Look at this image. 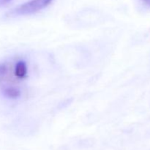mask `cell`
<instances>
[{
    "mask_svg": "<svg viewBox=\"0 0 150 150\" xmlns=\"http://www.w3.org/2000/svg\"><path fill=\"white\" fill-rule=\"evenodd\" d=\"M8 72L7 64L4 63H0V79L4 77Z\"/></svg>",
    "mask_w": 150,
    "mask_h": 150,
    "instance_id": "277c9868",
    "label": "cell"
},
{
    "mask_svg": "<svg viewBox=\"0 0 150 150\" xmlns=\"http://www.w3.org/2000/svg\"><path fill=\"white\" fill-rule=\"evenodd\" d=\"M143 1H144V2L146 3V4H147V5L150 6V0H143Z\"/></svg>",
    "mask_w": 150,
    "mask_h": 150,
    "instance_id": "8992f818",
    "label": "cell"
},
{
    "mask_svg": "<svg viewBox=\"0 0 150 150\" xmlns=\"http://www.w3.org/2000/svg\"><path fill=\"white\" fill-rule=\"evenodd\" d=\"M53 0H30L21 4L13 11L15 16H26L37 13L48 7Z\"/></svg>",
    "mask_w": 150,
    "mask_h": 150,
    "instance_id": "6da1fadb",
    "label": "cell"
},
{
    "mask_svg": "<svg viewBox=\"0 0 150 150\" xmlns=\"http://www.w3.org/2000/svg\"><path fill=\"white\" fill-rule=\"evenodd\" d=\"M14 74L18 79H23L27 74V66L23 61L17 62L14 69Z\"/></svg>",
    "mask_w": 150,
    "mask_h": 150,
    "instance_id": "7a4b0ae2",
    "label": "cell"
},
{
    "mask_svg": "<svg viewBox=\"0 0 150 150\" xmlns=\"http://www.w3.org/2000/svg\"><path fill=\"white\" fill-rule=\"evenodd\" d=\"M11 0H0V4H5L9 3Z\"/></svg>",
    "mask_w": 150,
    "mask_h": 150,
    "instance_id": "5b68a950",
    "label": "cell"
},
{
    "mask_svg": "<svg viewBox=\"0 0 150 150\" xmlns=\"http://www.w3.org/2000/svg\"><path fill=\"white\" fill-rule=\"evenodd\" d=\"M3 92L6 97L9 98H13V99H16L21 96L20 90L17 88L12 87V86L5 87L3 89Z\"/></svg>",
    "mask_w": 150,
    "mask_h": 150,
    "instance_id": "3957f363",
    "label": "cell"
}]
</instances>
